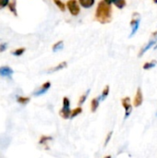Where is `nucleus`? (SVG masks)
I'll use <instances>...</instances> for the list:
<instances>
[{
	"label": "nucleus",
	"mask_w": 157,
	"mask_h": 158,
	"mask_svg": "<svg viewBox=\"0 0 157 158\" xmlns=\"http://www.w3.org/2000/svg\"><path fill=\"white\" fill-rule=\"evenodd\" d=\"M100 101H101L100 96H99L98 98H93V99L92 100V102H91V109H92V112L94 113V112L97 110V108H98V106H99Z\"/></svg>",
	"instance_id": "nucleus-14"
},
{
	"label": "nucleus",
	"mask_w": 157,
	"mask_h": 158,
	"mask_svg": "<svg viewBox=\"0 0 157 158\" xmlns=\"http://www.w3.org/2000/svg\"><path fill=\"white\" fill-rule=\"evenodd\" d=\"M71 112L72 111L70 110V102H69V99L68 97H64V99H63V107L60 110L59 115L63 118L68 119V118H70Z\"/></svg>",
	"instance_id": "nucleus-3"
},
{
	"label": "nucleus",
	"mask_w": 157,
	"mask_h": 158,
	"mask_svg": "<svg viewBox=\"0 0 157 158\" xmlns=\"http://www.w3.org/2000/svg\"><path fill=\"white\" fill-rule=\"evenodd\" d=\"M68 66V63L66 62V61H63V62H61V63H59L58 65H56V67H54V68H52L48 72H50V73H52V72H56V71H58V70H61V69H65L66 67Z\"/></svg>",
	"instance_id": "nucleus-13"
},
{
	"label": "nucleus",
	"mask_w": 157,
	"mask_h": 158,
	"mask_svg": "<svg viewBox=\"0 0 157 158\" xmlns=\"http://www.w3.org/2000/svg\"><path fill=\"white\" fill-rule=\"evenodd\" d=\"M64 48V42L61 40V41H58V42H56V44H53V46H52V50H53V52H57V51H60V50H62Z\"/></svg>",
	"instance_id": "nucleus-15"
},
{
	"label": "nucleus",
	"mask_w": 157,
	"mask_h": 158,
	"mask_svg": "<svg viewBox=\"0 0 157 158\" xmlns=\"http://www.w3.org/2000/svg\"><path fill=\"white\" fill-rule=\"evenodd\" d=\"M152 39L141 49V51H140V53H139V56H143L149 49H151L152 47H154V46H155L157 44V31H154L153 33H152Z\"/></svg>",
	"instance_id": "nucleus-5"
},
{
	"label": "nucleus",
	"mask_w": 157,
	"mask_h": 158,
	"mask_svg": "<svg viewBox=\"0 0 157 158\" xmlns=\"http://www.w3.org/2000/svg\"><path fill=\"white\" fill-rule=\"evenodd\" d=\"M19 103H20V104H23V105H25V104H27L29 101H30V99L29 98H23V97H19L18 98V100H17Z\"/></svg>",
	"instance_id": "nucleus-23"
},
{
	"label": "nucleus",
	"mask_w": 157,
	"mask_h": 158,
	"mask_svg": "<svg viewBox=\"0 0 157 158\" xmlns=\"http://www.w3.org/2000/svg\"><path fill=\"white\" fill-rule=\"evenodd\" d=\"M156 65H157L156 60H152V61H150V62H145V63L143 64V69H145V70H149V69H154Z\"/></svg>",
	"instance_id": "nucleus-17"
},
{
	"label": "nucleus",
	"mask_w": 157,
	"mask_h": 158,
	"mask_svg": "<svg viewBox=\"0 0 157 158\" xmlns=\"http://www.w3.org/2000/svg\"><path fill=\"white\" fill-rule=\"evenodd\" d=\"M109 94V85H106L105 88H104V90H103V93H102V94L100 95V98H101V101H103V100H105L106 97H107V95Z\"/></svg>",
	"instance_id": "nucleus-18"
},
{
	"label": "nucleus",
	"mask_w": 157,
	"mask_h": 158,
	"mask_svg": "<svg viewBox=\"0 0 157 158\" xmlns=\"http://www.w3.org/2000/svg\"><path fill=\"white\" fill-rule=\"evenodd\" d=\"M112 135H113V131H110V132L107 134L106 139H105V146H106V145L108 144V143H109V141H110V139H111Z\"/></svg>",
	"instance_id": "nucleus-24"
},
{
	"label": "nucleus",
	"mask_w": 157,
	"mask_h": 158,
	"mask_svg": "<svg viewBox=\"0 0 157 158\" xmlns=\"http://www.w3.org/2000/svg\"><path fill=\"white\" fill-rule=\"evenodd\" d=\"M8 8L10 10V12L14 15V16H18V11H17V0H10L9 4H8Z\"/></svg>",
	"instance_id": "nucleus-11"
},
{
	"label": "nucleus",
	"mask_w": 157,
	"mask_h": 158,
	"mask_svg": "<svg viewBox=\"0 0 157 158\" xmlns=\"http://www.w3.org/2000/svg\"><path fill=\"white\" fill-rule=\"evenodd\" d=\"M121 103H122L123 107L125 108V117H124V119L126 120V119L130 117V113H131V111H132V106H131L130 98V97H125V98L122 99Z\"/></svg>",
	"instance_id": "nucleus-6"
},
{
	"label": "nucleus",
	"mask_w": 157,
	"mask_h": 158,
	"mask_svg": "<svg viewBox=\"0 0 157 158\" xmlns=\"http://www.w3.org/2000/svg\"><path fill=\"white\" fill-rule=\"evenodd\" d=\"M113 9L112 5L107 4L104 0L98 2L97 6L95 8L94 19L97 22L101 24H108L112 21L113 19Z\"/></svg>",
	"instance_id": "nucleus-1"
},
{
	"label": "nucleus",
	"mask_w": 157,
	"mask_h": 158,
	"mask_svg": "<svg viewBox=\"0 0 157 158\" xmlns=\"http://www.w3.org/2000/svg\"><path fill=\"white\" fill-rule=\"evenodd\" d=\"M55 5L58 7V9H60V11L65 12L67 9V5L62 1V0H53Z\"/></svg>",
	"instance_id": "nucleus-16"
},
{
	"label": "nucleus",
	"mask_w": 157,
	"mask_h": 158,
	"mask_svg": "<svg viewBox=\"0 0 157 158\" xmlns=\"http://www.w3.org/2000/svg\"><path fill=\"white\" fill-rule=\"evenodd\" d=\"M154 48H155V49H157V44L155 46V47H154Z\"/></svg>",
	"instance_id": "nucleus-29"
},
{
	"label": "nucleus",
	"mask_w": 157,
	"mask_h": 158,
	"mask_svg": "<svg viewBox=\"0 0 157 158\" xmlns=\"http://www.w3.org/2000/svg\"><path fill=\"white\" fill-rule=\"evenodd\" d=\"M50 87H51V83H50L49 81H47V82L43 83V86H42L38 91H36V92L33 94V95H35V96L43 95V94H44L49 90V88H50Z\"/></svg>",
	"instance_id": "nucleus-9"
},
{
	"label": "nucleus",
	"mask_w": 157,
	"mask_h": 158,
	"mask_svg": "<svg viewBox=\"0 0 157 158\" xmlns=\"http://www.w3.org/2000/svg\"><path fill=\"white\" fill-rule=\"evenodd\" d=\"M67 9L70 13L71 16L77 17L81 13V6L78 2V0H68L67 3Z\"/></svg>",
	"instance_id": "nucleus-2"
},
{
	"label": "nucleus",
	"mask_w": 157,
	"mask_h": 158,
	"mask_svg": "<svg viewBox=\"0 0 157 158\" xmlns=\"http://www.w3.org/2000/svg\"><path fill=\"white\" fill-rule=\"evenodd\" d=\"M105 158H112V157H111L110 156H105Z\"/></svg>",
	"instance_id": "nucleus-28"
},
{
	"label": "nucleus",
	"mask_w": 157,
	"mask_h": 158,
	"mask_svg": "<svg viewBox=\"0 0 157 158\" xmlns=\"http://www.w3.org/2000/svg\"><path fill=\"white\" fill-rule=\"evenodd\" d=\"M81 112H82V109H81V106H79V107H77V108H75L72 112H71V116H70V119H72V118H74L75 117H77V116H79L80 114H81Z\"/></svg>",
	"instance_id": "nucleus-20"
},
{
	"label": "nucleus",
	"mask_w": 157,
	"mask_h": 158,
	"mask_svg": "<svg viewBox=\"0 0 157 158\" xmlns=\"http://www.w3.org/2000/svg\"><path fill=\"white\" fill-rule=\"evenodd\" d=\"M13 69L7 66H3L0 67V76L2 77H6V78H11L13 74Z\"/></svg>",
	"instance_id": "nucleus-8"
},
{
	"label": "nucleus",
	"mask_w": 157,
	"mask_h": 158,
	"mask_svg": "<svg viewBox=\"0 0 157 158\" xmlns=\"http://www.w3.org/2000/svg\"><path fill=\"white\" fill-rule=\"evenodd\" d=\"M156 116H157V113H156Z\"/></svg>",
	"instance_id": "nucleus-30"
},
{
	"label": "nucleus",
	"mask_w": 157,
	"mask_h": 158,
	"mask_svg": "<svg viewBox=\"0 0 157 158\" xmlns=\"http://www.w3.org/2000/svg\"><path fill=\"white\" fill-rule=\"evenodd\" d=\"M89 94H90V89H89V90H87V92H86L82 96H81L80 101H79V106H81L84 104V102L86 101V99H87V97H88Z\"/></svg>",
	"instance_id": "nucleus-19"
},
{
	"label": "nucleus",
	"mask_w": 157,
	"mask_h": 158,
	"mask_svg": "<svg viewBox=\"0 0 157 158\" xmlns=\"http://www.w3.org/2000/svg\"><path fill=\"white\" fill-rule=\"evenodd\" d=\"M105 2H106L107 4H109V5H112V0H104Z\"/></svg>",
	"instance_id": "nucleus-26"
},
{
	"label": "nucleus",
	"mask_w": 157,
	"mask_h": 158,
	"mask_svg": "<svg viewBox=\"0 0 157 158\" xmlns=\"http://www.w3.org/2000/svg\"><path fill=\"white\" fill-rule=\"evenodd\" d=\"M9 2H10V0H0V9L7 6Z\"/></svg>",
	"instance_id": "nucleus-22"
},
{
	"label": "nucleus",
	"mask_w": 157,
	"mask_h": 158,
	"mask_svg": "<svg viewBox=\"0 0 157 158\" xmlns=\"http://www.w3.org/2000/svg\"><path fill=\"white\" fill-rule=\"evenodd\" d=\"M140 24H141V18H140V15L138 13H133V18L130 21V28H131V31H130V37H133L139 28H140Z\"/></svg>",
	"instance_id": "nucleus-4"
},
{
	"label": "nucleus",
	"mask_w": 157,
	"mask_h": 158,
	"mask_svg": "<svg viewBox=\"0 0 157 158\" xmlns=\"http://www.w3.org/2000/svg\"><path fill=\"white\" fill-rule=\"evenodd\" d=\"M78 2L81 7L85 8V9L91 8L95 5V0H78Z\"/></svg>",
	"instance_id": "nucleus-10"
},
{
	"label": "nucleus",
	"mask_w": 157,
	"mask_h": 158,
	"mask_svg": "<svg viewBox=\"0 0 157 158\" xmlns=\"http://www.w3.org/2000/svg\"><path fill=\"white\" fill-rule=\"evenodd\" d=\"M143 92L141 88H138L137 93L134 96V100H133V106L135 107H139L140 106L143 105Z\"/></svg>",
	"instance_id": "nucleus-7"
},
{
	"label": "nucleus",
	"mask_w": 157,
	"mask_h": 158,
	"mask_svg": "<svg viewBox=\"0 0 157 158\" xmlns=\"http://www.w3.org/2000/svg\"><path fill=\"white\" fill-rule=\"evenodd\" d=\"M153 2H154L155 4H157V0H153Z\"/></svg>",
	"instance_id": "nucleus-27"
},
{
	"label": "nucleus",
	"mask_w": 157,
	"mask_h": 158,
	"mask_svg": "<svg viewBox=\"0 0 157 158\" xmlns=\"http://www.w3.org/2000/svg\"><path fill=\"white\" fill-rule=\"evenodd\" d=\"M6 47H7V44H6V43H2V44H0V53L4 52V51L6 49Z\"/></svg>",
	"instance_id": "nucleus-25"
},
{
	"label": "nucleus",
	"mask_w": 157,
	"mask_h": 158,
	"mask_svg": "<svg viewBox=\"0 0 157 158\" xmlns=\"http://www.w3.org/2000/svg\"><path fill=\"white\" fill-rule=\"evenodd\" d=\"M25 48L24 47H20V48H18V49H16V50H14L13 52H12V55L13 56H20L21 55H23V53L25 52Z\"/></svg>",
	"instance_id": "nucleus-21"
},
{
	"label": "nucleus",
	"mask_w": 157,
	"mask_h": 158,
	"mask_svg": "<svg viewBox=\"0 0 157 158\" xmlns=\"http://www.w3.org/2000/svg\"><path fill=\"white\" fill-rule=\"evenodd\" d=\"M112 5L118 9H123L127 5V0H112Z\"/></svg>",
	"instance_id": "nucleus-12"
}]
</instances>
